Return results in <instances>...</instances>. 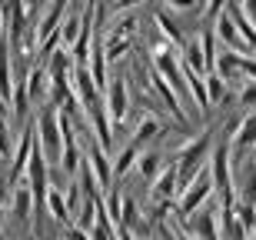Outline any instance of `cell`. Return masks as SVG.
I'll use <instances>...</instances> for the list:
<instances>
[{
  "label": "cell",
  "instance_id": "obj_1",
  "mask_svg": "<svg viewBox=\"0 0 256 240\" xmlns=\"http://www.w3.org/2000/svg\"><path fill=\"white\" fill-rule=\"evenodd\" d=\"M213 130H203V134L190 137L186 144L173 154V160H176V170H180V187L186 190L193 180H196L200 173L210 167V157H213Z\"/></svg>",
  "mask_w": 256,
  "mask_h": 240
},
{
  "label": "cell",
  "instance_id": "obj_2",
  "mask_svg": "<svg viewBox=\"0 0 256 240\" xmlns=\"http://www.w3.org/2000/svg\"><path fill=\"white\" fill-rule=\"evenodd\" d=\"M37 140L47 154L50 167H60V154H64V130H60V107L47 104L37 114Z\"/></svg>",
  "mask_w": 256,
  "mask_h": 240
},
{
  "label": "cell",
  "instance_id": "obj_3",
  "mask_svg": "<svg viewBox=\"0 0 256 240\" xmlns=\"http://www.w3.org/2000/svg\"><path fill=\"white\" fill-rule=\"evenodd\" d=\"M210 193H213V173H210V167H206V170L200 173L196 180H193L190 187L180 193V200H176V213H180V223L186 220V217H193L200 207H206Z\"/></svg>",
  "mask_w": 256,
  "mask_h": 240
},
{
  "label": "cell",
  "instance_id": "obj_4",
  "mask_svg": "<svg viewBox=\"0 0 256 240\" xmlns=\"http://www.w3.org/2000/svg\"><path fill=\"white\" fill-rule=\"evenodd\" d=\"M104 107H106V117H110L114 130H116L126 120V114H130V87H126L124 77H110V84L104 90Z\"/></svg>",
  "mask_w": 256,
  "mask_h": 240
},
{
  "label": "cell",
  "instance_id": "obj_5",
  "mask_svg": "<svg viewBox=\"0 0 256 240\" xmlns=\"http://www.w3.org/2000/svg\"><path fill=\"white\" fill-rule=\"evenodd\" d=\"M230 147H233V160H243L256 150V110H246L230 127Z\"/></svg>",
  "mask_w": 256,
  "mask_h": 240
},
{
  "label": "cell",
  "instance_id": "obj_6",
  "mask_svg": "<svg viewBox=\"0 0 256 240\" xmlns=\"http://www.w3.org/2000/svg\"><path fill=\"white\" fill-rule=\"evenodd\" d=\"M183 227L193 240H220V207H200L183 220Z\"/></svg>",
  "mask_w": 256,
  "mask_h": 240
},
{
  "label": "cell",
  "instance_id": "obj_7",
  "mask_svg": "<svg viewBox=\"0 0 256 240\" xmlns=\"http://www.w3.org/2000/svg\"><path fill=\"white\" fill-rule=\"evenodd\" d=\"M84 157H86V163H90V170H94L96 183H100V190L106 193L110 187H114V160H110V154H106L104 147L90 137L86 147H84Z\"/></svg>",
  "mask_w": 256,
  "mask_h": 240
},
{
  "label": "cell",
  "instance_id": "obj_8",
  "mask_svg": "<svg viewBox=\"0 0 256 240\" xmlns=\"http://www.w3.org/2000/svg\"><path fill=\"white\" fill-rule=\"evenodd\" d=\"M210 27L216 30V40H220V47H226V50H236V54H243V57H256L253 47H250L246 40H243V34L236 30V24H233V17H230L226 10L220 14Z\"/></svg>",
  "mask_w": 256,
  "mask_h": 240
},
{
  "label": "cell",
  "instance_id": "obj_9",
  "mask_svg": "<svg viewBox=\"0 0 256 240\" xmlns=\"http://www.w3.org/2000/svg\"><path fill=\"white\" fill-rule=\"evenodd\" d=\"M180 170H176V160H170L166 167L160 170V177L153 180V200L156 203H176L180 200Z\"/></svg>",
  "mask_w": 256,
  "mask_h": 240
},
{
  "label": "cell",
  "instance_id": "obj_10",
  "mask_svg": "<svg viewBox=\"0 0 256 240\" xmlns=\"http://www.w3.org/2000/svg\"><path fill=\"white\" fill-rule=\"evenodd\" d=\"M150 77H153V80H150V84H153V90L160 94V100H163V104L170 107V114L176 117V124H180V127H190V117H186V110H183V97L176 94V90H173V87L166 84V80H163V77H160V74H156L153 67H150Z\"/></svg>",
  "mask_w": 256,
  "mask_h": 240
},
{
  "label": "cell",
  "instance_id": "obj_11",
  "mask_svg": "<svg viewBox=\"0 0 256 240\" xmlns=\"http://www.w3.org/2000/svg\"><path fill=\"white\" fill-rule=\"evenodd\" d=\"M243 54H236V50H226V47H220V57H216V74L223 80H226V84H243Z\"/></svg>",
  "mask_w": 256,
  "mask_h": 240
},
{
  "label": "cell",
  "instance_id": "obj_12",
  "mask_svg": "<svg viewBox=\"0 0 256 240\" xmlns=\"http://www.w3.org/2000/svg\"><path fill=\"white\" fill-rule=\"evenodd\" d=\"M10 213L17 217V220H34L37 217V200H34V190H30V183H17L14 193H10Z\"/></svg>",
  "mask_w": 256,
  "mask_h": 240
},
{
  "label": "cell",
  "instance_id": "obj_13",
  "mask_svg": "<svg viewBox=\"0 0 256 240\" xmlns=\"http://www.w3.org/2000/svg\"><path fill=\"white\" fill-rule=\"evenodd\" d=\"M27 94H30V104L34 107L44 104V100L50 97V77H47V67H44L40 60L27 70Z\"/></svg>",
  "mask_w": 256,
  "mask_h": 240
},
{
  "label": "cell",
  "instance_id": "obj_14",
  "mask_svg": "<svg viewBox=\"0 0 256 240\" xmlns=\"http://www.w3.org/2000/svg\"><path fill=\"white\" fill-rule=\"evenodd\" d=\"M183 74H186V87H190V97L196 100V107H200V114L206 117L210 114V94H206V74H200V70H193V67H186L183 64Z\"/></svg>",
  "mask_w": 256,
  "mask_h": 240
},
{
  "label": "cell",
  "instance_id": "obj_15",
  "mask_svg": "<svg viewBox=\"0 0 256 240\" xmlns=\"http://www.w3.org/2000/svg\"><path fill=\"white\" fill-rule=\"evenodd\" d=\"M163 167H166V163H163V154L156 150V147H146V150L140 154V160H136V167H133V170L140 173V180L153 183L156 177H160V170H163Z\"/></svg>",
  "mask_w": 256,
  "mask_h": 240
},
{
  "label": "cell",
  "instance_id": "obj_16",
  "mask_svg": "<svg viewBox=\"0 0 256 240\" xmlns=\"http://www.w3.org/2000/svg\"><path fill=\"white\" fill-rule=\"evenodd\" d=\"M140 154H143V147L136 144V140H126V144L116 150V160H114V177H116V180H120V177H126V173L136 167Z\"/></svg>",
  "mask_w": 256,
  "mask_h": 240
},
{
  "label": "cell",
  "instance_id": "obj_17",
  "mask_svg": "<svg viewBox=\"0 0 256 240\" xmlns=\"http://www.w3.org/2000/svg\"><path fill=\"white\" fill-rule=\"evenodd\" d=\"M160 130H163V127H160V120H156V117H153V114H143L140 120H136V130L130 134V140H136V144L146 150V147L160 137Z\"/></svg>",
  "mask_w": 256,
  "mask_h": 240
},
{
  "label": "cell",
  "instance_id": "obj_18",
  "mask_svg": "<svg viewBox=\"0 0 256 240\" xmlns=\"http://www.w3.org/2000/svg\"><path fill=\"white\" fill-rule=\"evenodd\" d=\"M80 34H84V10L76 14V10H70L64 17V24H60V47H74L76 40H80Z\"/></svg>",
  "mask_w": 256,
  "mask_h": 240
},
{
  "label": "cell",
  "instance_id": "obj_19",
  "mask_svg": "<svg viewBox=\"0 0 256 240\" xmlns=\"http://www.w3.org/2000/svg\"><path fill=\"white\" fill-rule=\"evenodd\" d=\"M156 24H160V34L166 37V44H173L176 50H183V44H186L190 37L183 34L180 24H176V20H173L170 14H166V10H156Z\"/></svg>",
  "mask_w": 256,
  "mask_h": 240
},
{
  "label": "cell",
  "instance_id": "obj_20",
  "mask_svg": "<svg viewBox=\"0 0 256 240\" xmlns=\"http://www.w3.org/2000/svg\"><path fill=\"white\" fill-rule=\"evenodd\" d=\"M47 213L57 223H70V220H74V213H70V207H66V197H64L60 187H50V193H47Z\"/></svg>",
  "mask_w": 256,
  "mask_h": 240
},
{
  "label": "cell",
  "instance_id": "obj_21",
  "mask_svg": "<svg viewBox=\"0 0 256 240\" xmlns=\"http://www.w3.org/2000/svg\"><path fill=\"white\" fill-rule=\"evenodd\" d=\"M180 57H183V64H186V67L200 70V74H206V60H203V44H200V34H196V37H190L186 44H183Z\"/></svg>",
  "mask_w": 256,
  "mask_h": 240
},
{
  "label": "cell",
  "instance_id": "obj_22",
  "mask_svg": "<svg viewBox=\"0 0 256 240\" xmlns=\"http://www.w3.org/2000/svg\"><path fill=\"white\" fill-rule=\"evenodd\" d=\"M206 94H210V104H220V100H226V94H230V84L220 77L216 70H206Z\"/></svg>",
  "mask_w": 256,
  "mask_h": 240
},
{
  "label": "cell",
  "instance_id": "obj_23",
  "mask_svg": "<svg viewBox=\"0 0 256 240\" xmlns=\"http://www.w3.org/2000/svg\"><path fill=\"white\" fill-rule=\"evenodd\" d=\"M130 47H133V37H106V40H104V54H106V60H120Z\"/></svg>",
  "mask_w": 256,
  "mask_h": 240
},
{
  "label": "cell",
  "instance_id": "obj_24",
  "mask_svg": "<svg viewBox=\"0 0 256 240\" xmlns=\"http://www.w3.org/2000/svg\"><path fill=\"white\" fill-rule=\"evenodd\" d=\"M236 217H240V223H243L250 233L256 230V203H243V200H236Z\"/></svg>",
  "mask_w": 256,
  "mask_h": 240
},
{
  "label": "cell",
  "instance_id": "obj_25",
  "mask_svg": "<svg viewBox=\"0 0 256 240\" xmlns=\"http://www.w3.org/2000/svg\"><path fill=\"white\" fill-rule=\"evenodd\" d=\"M166 7H170V14H190V10L206 14V7H203L200 0H166Z\"/></svg>",
  "mask_w": 256,
  "mask_h": 240
},
{
  "label": "cell",
  "instance_id": "obj_26",
  "mask_svg": "<svg viewBox=\"0 0 256 240\" xmlns=\"http://www.w3.org/2000/svg\"><path fill=\"white\" fill-rule=\"evenodd\" d=\"M236 100H240V107H256V80H243Z\"/></svg>",
  "mask_w": 256,
  "mask_h": 240
},
{
  "label": "cell",
  "instance_id": "obj_27",
  "mask_svg": "<svg viewBox=\"0 0 256 240\" xmlns=\"http://www.w3.org/2000/svg\"><path fill=\"white\" fill-rule=\"evenodd\" d=\"M156 230H160V237H163V240H193L190 233H183V230H176V227H170L166 220L156 223Z\"/></svg>",
  "mask_w": 256,
  "mask_h": 240
},
{
  "label": "cell",
  "instance_id": "obj_28",
  "mask_svg": "<svg viewBox=\"0 0 256 240\" xmlns=\"http://www.w3.org/2000/svg\"><path fill=\"white\" fill-rule=\"evenodd\" d=\"M10 154V127H7V117L0 114V157Z\"/></svg>",
  "mask_w": 256,
  "mask_h": 240
},
{
  "label": "cell",
  "instance_id": "obj_29",
  "mask_svg": "<svg viewBox=\"0 0 256 240\" xmlns=\"http://www.w3.org/2000/svg\"><path fill=\"white\" fill-rule=\"evenodd\" d=\"M140 4H146V0H110L114 14H126V10H136Z\"/></svg>",
  "mask_w": 256,
  "mask_h": 240
},
{
  "label": "cell",
  "instance_id": "obj_30",
  "mask_svg": "<svg viewBox=\"0 0 256 240\" xmlns=\"http://www.w3.org/2000/svg\"><path fill=\"white\" fill-rule=\"evenodd\" d=\"M66 240H90V230H80L76 223H66Z\"/></svg>",
  "mask_w": 256,
  "mask_h": 240
},
{
  "label": "cell",
  "instance_id": "obj_31",
  "mask_svg": "<svg viewBox=\"0 0 256 240\" xmlns=\"http://www.w3.org/2000/svg\"><path fill=\"white\" fill-rule=\"evenodd\" d=\"M10 193H14V183H10L7 177H0V203H7Z\"/></svg>",
  "mask_w": 256,
  "mask_h": 240
},
{
  "label": "cell",
  "instance_id": "obj_32",
  "mask_svg": "<svg viewBox=\"0 0 256 240\" xmlns=\"http://www.w3.org/2000/svg\"><path fill=\"white\" fill-rule=\"evenodd\" d=\"M243 77H246V80H256V57H246V60H243Z\"/></svg>",
  "mask_w": 256,
  "mask_h": 240
},
{
  "label": "cell",
  "instance_id": "obj_33",
  "mask_svg": "<svg viewBox=\"0 0 256 240\" xmlns=\"http://www.w3.org/2000/svg\"><path fill=\"white\" fill-rule=\"evenodd\" d=\"M243 4V10H246V17L253 20V27H256V0H240Z\"/></svg>",
  "mask_w": 256,
  "mask_h": 240
},
{
  "label": "cell",
  "instance_id": "obj_34",
  "mask_svg": "<svg viewBox=\"0 0 256 240\" xmlns=\"http://www.w3.org/2000/svg\"><path fill=\"white\" fill-rule=\"evenodd\" d=\"M116 240H140V237L133 230H126V227H120V230H116Z\"/></svg>",
  "mask_w": 256,
  "mask_h": 240
},
{
  "label": "cell",
  "instance_id": "obj_35",
  "mask_svg": "<svg viewBox=\"0 0 256 240\" xmlns=\"http://www.w3.org/2000/svg\"><path fill=\"white\" fill-rule=\"evenodd\" d=\"M7 217H10V213H7V207L0 203V230H4V223H7Z\"/></svg>",
  "mask_w": 256,
  "mask_h": 240
},
{
  "label": "cell",
  "instance_id": "obj_36",
  "mask_svg": "<svg viewBox=\"0 0 256 240\" xmlns=\"http://www.w3.org/2000/svg\"><path fill=\"white\" fill-rule=\"evenodd\" d=\"M4 30H7V24H4V14H0V37H4Z\"/></svg>",
  "mask_w": 256,
  "mask_h": 240
},
{
  "label": "cell",
  "instance_id": "obj_37",
  "mask_svg": "<svg viewBox=\"0 0 256 240\" xmlns=\"http://www.w3.org/2000/svg\"><path fill=\"white\" fill-rule=\"evenodd\" d=\"M86 4H90V7H100V0H86Z\"/></svg>",
  "mask_w": 256,
  "mask_h": 240
},
{
  "label": "cell",
  "instance_id": "obj_38",
  "mask_svg": "<svg viewBox=\"0 0 256 240\" xmlns=\"http://www.w3.org/2000/svg\"><path fill=\"white\" fill-rule=\"evenodd\" d=\"M200 4H203V7H206V4H210V0H200Z\"/></svg>",
  "mask_w": 256,
  "mask_h": 240
},
{
  "label": "cell",
  "instance_id": "obj_39",
  "mask_svg": "<svg viewBox=\"0 0 256 240\" xmlns=\"http://www.w3.org/2000/svg\"><path fill=\"white\" fill-rule=\"evenodd\" d=\"M250 237H253V240H256V230H253V233H250Z\"/></svg>",
  "mask_w": 256,
  "mask_h": 240
}]
</instances>
